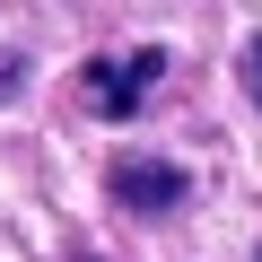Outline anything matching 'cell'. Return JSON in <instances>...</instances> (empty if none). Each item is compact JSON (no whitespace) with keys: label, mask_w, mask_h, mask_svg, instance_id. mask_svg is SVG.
<instances>
[{"label":"cell","mask_w":262,"mask_h":262,"mask_svg":"<svg viewBox=\"0 0 262 262\" xmlns=\"http://www.w3.org/2000/svg\"><path fill=\"white\" fill-rule=\"evenodd\" d=\"M158 79H166V53H105V61L79 70V105H88L96 122H131Z\"/></svg>","instance_id":"6da1fadb"},{"label":"cell","mask_w":262,"mask_h":262,"mask_svg":"<svg viewBox=\"0 0 262 262\" xmlns=\"http://www.w3.org/2000/svg\"><path fill=\"white\" fill-rule=\"evenodd\" d=\"M105 184H114V201H122V210H149V219H158V210H175V201L192 192V184H184V166H166V158H114V175H105Z\"/></svg>","instance_id":"7a4b0ae2"},{"label":"cell","mask_w":262,"mask_h":262,"mask_svg":"<svg viewBox=\"0 0 262 262\" xmlns=\"http://www.w3.org/2000/svg\"><path fill=\"white\" fill-rule=\"evenodd\" d=\"M18 88H27V61H18V53H0V105H9Z\"/></svg>","instance_id":"3957f363"},{"label":"cell","mask_w":262,"mask_h":262,"mask_svg":"<svg viewBox=\"0 0 262 262\" xmlns=\"http://www.w3.org/2000/svg\"><path fill=\"white\" fill-rule=\"evenodd\" d=\"M245 88H253V105H262V35L245 44Z\"/></svg>","instance_id":"277c9868"},{"label":"cell","mask_w":262,"mask_h":262,"mask_svg":"<svg viewBox=\"0 0 262 262\" xmlns=\"http://www.w3.org/2000/svg\"><path fill=\"white\" fill-rule=\"evenodd\" d=\"M253 262H262V253H253Z\"/></svg>","instance_id":"5b68a950"}]
</instances>
